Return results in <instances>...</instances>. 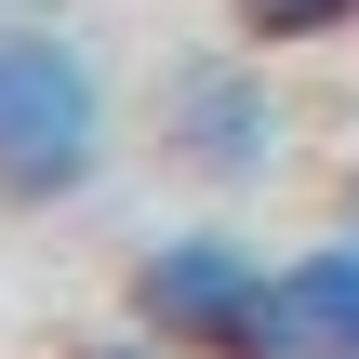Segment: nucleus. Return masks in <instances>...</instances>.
Here are the masks:
<instances>
[{"label": "nucleus", "mask_w": 359, "mask_h": 359, "mask_svg": "<svg viewBox=\"0 0 359 359\" xmlns=\"http://www.w3.org/2000/svg\"><path fill=\"white\" fill-rule=\"evenodd\" d=\"M93 359H187V346H173V333H147V320H133V333H120V346H93Z\"/></svg>", "instance_id": "nucleus-6"}, {"label": "nucleus", "mask_w": 359, "mask_h": 359, "mask_svg": "<svg viewBox=\"0 0 359 359\" xmlns=\"http://www.w3.org/2000/svg\"><path fill=\"white\" fill-rule=\"evenodd\" d=\"M107 173V67L67 27H0V200H80Z\"/></svg>", "instance_id": "nucleus-1"}, {"label": "nucleus", "mask_w": 359, "mask_h": 359, "mask_svg": "<svg viewBox=\"0 0 359 359\" xmlns=\"http://www.w3.org/2000/svg\"><path fill=\"white\" fill-rule=\"evenodd\" d=\"M226 359H359V226L306 240V253H280L266 320H253Z\"/></svg>", "instance_id": "nucleus-4"}, {"label": "nucleus", "mask_w": 359, "mask_h": 359, "mask_svg": "<svg viewBox=\"0 0 359 359\" xmlns=\"http://www.w3.org/2000/svg\"><path fill=\"white\" fill-rule=\"evenodd\" d=\"M160 147L200 173V187H266L293 160V107L266 80V53H187L160 80Z\"/></svg>", "instance_id": "nucleus-2"}, {"label": "nucleus", "mask_w": 359, "mask_h": 359, "mask_svg": "<svg viewBox=\"0 0 359 359\" xmlns=\"http://www.w3.org/2000/svg\"><path fill=\"white\" fill-rule=\"evenodd\" d=\"M226 27H240L253 53H306V40H346L359 0H226Z\"/></svg>", "instance_id": "nucleus-5"}, {"label": "nucleus", "mask_w": 359, "mask_h": 359, "mask_svg": "<svg viewBox=\"0 0 359 359\" xmlns=\"http://www.w3.org/2000/svg\"><path fill=\"white\" fill-rule=\"evenodd\" d=\"M266 293H280V266H266V240H240V226H173V240L133 253V320L173 333L187 359H226L266 320Z\"/></svg>", "instance_id": "nucleus-3"}, {"label": "nucleus", "mask_w": 359, "mask_h": 359, "mask_svg": "<svg viewBox=\"0 0 359 359\" xmlns=\"http://www.w3.org/2000/svg\"><path fill=\"white\" fill-rule=\"evenodd\" d=\"M346 213H359V200H346Z\"/></svg>", "instance_id": "nucleus-7"}]
</instances>
